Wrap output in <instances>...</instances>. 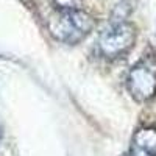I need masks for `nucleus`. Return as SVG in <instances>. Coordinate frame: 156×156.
Segmentation results:
<instances>
[{"label":"nucleus","instance_id":"obj_5","mask_svg":"<svg viewBox=\"0 0 156 156\" xmlns=\"http://www.w3.org/2000/svg\"><path fill=\"white\" fill-rule=\"evenodd\" d=\"M58 9H72V8H80L81 0H51Z\"/></svg>","mask_w":156,"mask_h":156},{"label":"nucleus","instance_id":"obj_2","mask_svg":"<svg viewBox=\"0 0 156 156\" xmlns=\"http://www.w3.org/2000/svg\"><path fill=\"white\" fill-rule=\"evenodd\" d=\"M136 41V31L128 22H114L98 37V51L108 59L120 58L128 53Z\"/></svg>","mask_w":156,"mask_h":156},{"label":"nucleus","instance_id":"obj_6","mask_svg":"<svg viewBox=\"0 0 156 156\" xmlns=\"http://www.w3.org/2000/svg\"><path fill=\"white\" fill-rule=\"evenodd\" d=\"M125 156H144V154H140V153H137V151H134V150H129Z\"/></svg>","mask_w":156,"mask_h":156},{"label":"nucleus","instance_id":"obj_1","mask_svg":"<svg viewBox=\"0 0 156 156\" xmlns=\"http://www.w3.org/2000/svg\"><path fill=\"white\" fill-rule=\"evenodd\" d=\"M94 20L80 8L56 9L48 20L50 34L64 44H76L92 31Z\"/></svg>","mask_w":156,"mask_h":156},{"label":"nucleus","instance_id":"obj_3","mask_svg":"<svg viewBox=\"0 0 156 156\" xmlns=\"http://www.w3.org/2000/svg\"><path fill=\"white\" fill-rule=\"evenodd\" d=\"M128 90L137 101H147L156 95V69L150 61H140L129 70Z\"/></svg>","mask_w":156,"mask_h":156},{"label":"nucleus","instance_id":"obj_4","mask_svg":"<svg viewBox=\"0 0 156 156\" xmlns=\"http://www.w3.org/2000/svg\"><path fill=\"white\" fill-rule=\"evenodd\" d=\"M131 150L144 156H156V128L145 126L136 131V134L133 136Z\"/></svg>","mask_w":156,"mask_h":156}]
</instances>
